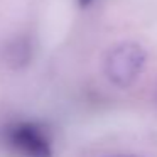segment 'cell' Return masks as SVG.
Masks as SVG:
<instances>
[{
	"mask_svg": "<svg viewBox=\"0 0 157 157\" xmlns=\"http://www.w3.org/2000/svg\"><path fill=\"white\" fill-rule=\"evenodd\" d=\"M110 157H139V155H132V154H117V155H110Z\"/></svg>",
	"mask_w": 157,
	"mask_h": 157,
	"instance_id": "277c9868",
	"label": "cell"
},
{
	"mask_svg": "<svg viewBox=\"0 0 157 157\" xmlns=\"http://www.w3.org/2000/svg\"><path fill=\"white\" fill-rule=\"evenodd\" d=\"M145 63V52L135 42L117 46L106 58V75L117 86H128L137 79Z\"/></svg>",
	"mask_w": 157,
	"mask_h": 157,
	"instance_id": "6da1fadb",
	"label": "cell"
},
{
	"mask_svg": "<svg viewBox=\"0 0 157 157\" xmlns=\"http://www.w3.org/2000/svg\"><path fill=\"white\" fill-rule=\"evenodd\" d=\"M12 147L22 157H51L48 137L32 123H19L9 133Z\"/></svg>",
	"mask_w": 157,
	"mask_h": 157,
	"instance_id": "7a4b0ae2",
	"label": "cell"
},
{
	"mask_svg": "<svg viewBox=\"0 0 157 157\" xmlns=\"http://www.w3.org/2000/svg\"><path fill=\"white\" fill-rule=\"evenodd\" d=\"M78 2H79V5H81V7H88L93 0H78Z\"/></svg>",
	"mask_w": 157,
	"mask_h": 157,
	"instance_id": "3957f363",
	"label": "cell"
}]
</instances>
